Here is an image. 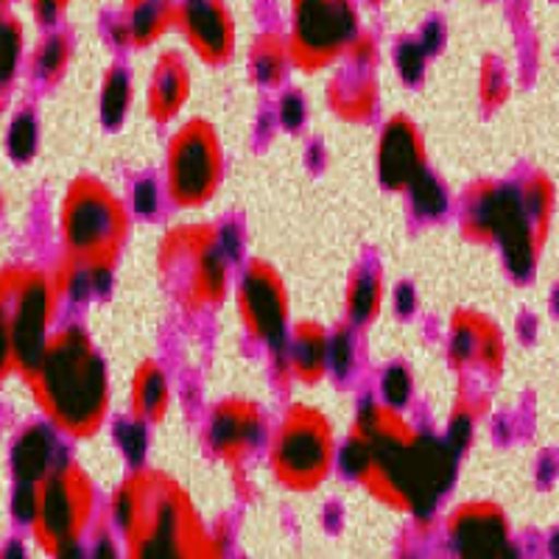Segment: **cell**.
I'll list each match as a JSON object with an SVG mask.
<instances>
[{
    "mask_svg": "<svg viewBox=\"0 0 559 559\" xmlns=\"http://www.w3.org/2000/svg\"><path fill=\"white\" fill-rule=\"evenodd\" d=\"M306 102H302V96L299 93H286V96L280 98V123H283V129H288V132H297L302 123H306Z\"/></svg>",
    "mask_w": 559,
    "mask_h": 559,
    "instance_id": "74e56055",
    "label": "cell"
},
{
    "mask_svg": "<svg viewBox=\"0 0 559 559\" xmlns=\"http://www.w3.org/2000/svg\"><path fill=\"white\" fill-rule=\"evenodd\" d=\"M503 336L498 324L476 311H459L451 322L448 358L456 369L481 367L489 376H498L503 367Z\"/></svg>",
    "mask_w": 559,
    "mask_h": 559,
    "instance_id": "e0dca14e",
    "label": "cell"
},
{
    "mask_svg": "<svg viewBox=\"0 0 559 559\" xmlns=\"http://www.w3.org/2000/svg\"><path fill=\"white\" fill-rule=\"evenodd\" d=\"M59 453L62 451H59L53 433L45 426H32L17 439L12 451L14 476L23 484L43 481L59 462H64V459H59Z\"/></svg>",
    "mask_w": 559,
    "mask_h": 559,
    "instance_id": "7402d4cb",
    "label": "cell"
},
{
    "mask_svg": "<svg viewBox=\"0 0 559 559\" xmlns=\"http://www.w3.org/2000/svg\"><path fill=\"white\" fill-rule=\"evenodd\" d=\"M171 406V386L168 376L157 361H143L132 378V417L146 426L163 423Z\"/></svg>",
    "mask_w": 559,
    "mask_h": 559,
    "instance_id": "603a6c76",
    "label": "cell"
},
{
    "mask_svg": "<svg viewBox=\"0 0 559 559\" xmlns=\"http://www.w3.org/2000/svg\"><path fill=\"white\" fill-rule=\"evenodd\" d=\"M9 361H12V328L7 324L3 308H0V376L7 372Z\"/></svg>",
    "mask_w": 559,
    "mask_h": 559,
    "instance_id": "7bdbcfd3",
    "label": "cell"
},
{
    "mask_svg": "<svg viewBox=\"0 0 559 559\" xmlns=\"http://www.w3.org/2000/svg\"><path fill=\"white\" fill-rule=\"evenodd\" d=\"M191 96V70L177 51H166L157 59L148 82V115L157 123L174 121Z\"/></svg>",
    "mask_w": 559,
    "mask_h": 559,
    "instance_id": "ac0fdd59",
    "label": "cell"
},
{
    "mask_svg": "<svg viewBox=\"0 0 559 559\" xmlns=\"http://www.w3.org/2000/svg\"><path fill=\"white\" fill-rule=\"evenodd\" d=\"M521 202L526 210L528 222H532L534 233L546 243L548 229L554 222V207H557V191H554V182L546 174H532L526 182L521 185Z\"/></svg>",
    "mask_w": 559,
    "mask_h": 559,
    "instance_id": "484cf974",
    "label": "cell"
},
{
    "mask_svg": "<svg viewBox=\"0 0 559 559\" xmlns=\"http://www.w3.org/2000/svg\"><path fill=\"white\" fill-rule=\"evenodd\" d=\"M129 236V213L123 202L96 177H79L62 204V238L70 261L90 269L96 294L112 283L115 263Z\"/></svg>",
    "mask_w": 559,
    "mask_h": 559,
    "instance_id": "277c9868",
    "label": "cell"
},
{
    "mask_svg": "<svg viewBox=\"0 0 559 559\" xmlns=\"http://www.w3.org/2000/svg\"><path fill=\"white\" fill-rule=\"evenodd\" d=\"M356 0H292L288 57L306 73H319L347 57L358 37Z\"/></svg>",
    "mask_w": 559,
    "mask_h": 559,
    "instance_id": "9c48e42d",
    "label": "cell"
},
{
    "mask_svg": "<svg viewBox=\"0 0 559 559\" xmlns=\"http://www.w3.org/2000/svg\"><path fill=\"white\" fill-rule=\"evenodd\" d=\"M462 233L476 243L501 249L509 277L526 283L540 261L543 241L534 233L521 202V188L503 182H476L464 197Z\"/></svg>",
    "mask_w": 559,
    "mask_h": 559,
    "instance_id": "5b68a950",
    "label": "cell"
},
{
    "mask_svg": "<svg viewBox=\"0 0 559 559\" xmlns=\"http://www.w3.org/2000/svg\"><path fill=\"white\" fill-rule=\"evenodd\" d=\"M132 107V73L127 64H112L102 82V123L118 129Z\"/></svg>",
    "mask_w": 559,
    "mask_h": 559,
    "instance_id": "4316f807",
    "label": "cell"
},
{
    "mask_svg": "<svg viewBox=\"0 0 559 559\" xmlns=\"http://www.w3.org/2000/svg\"><path fill=\"white\" fill-rule=\"evenodd\" d=\"M448 537L459 557H507L512 554L509 518L492 501H467L448 521Z\"/></svg>",
    "mask_w": 559,
    "mask_h": 559,
    "instance_id": "9a60e30c",
    "label": "cell"
},
{
    "mask_svg": "<svg viewBox=\"0 0 559 559\" xmlns=\"http://www.w3.org/2000/svg\"><path fill=\"white\" fill-rule=\"evenodd\" d=\"M174 17H177L174 0H123L115 37L121 45L148 48L166 37L168 28H174Z\"/></svg>",
    "mask_w": 559,
    "mask_h": 559,
    "instance_id": "d6986e66",
    "label": "cell"
},
{
    "mask_svg": "<svg viewBox=\"0 0 559 559\" xmlns=\"http://www.w3.org/2000/svg\"><path fill=\"white\" fill-rule=\"evenodd\" d=\"M347 317L353 324H369L383 308V277L378 269L361 266L347 283Z\"/></svg>",
    "mask_w": 559,
    "mask_h": 559,
    "instance_id": "d4e9b609",
    "label": "cell"
},
{
    "mask_svg": "<svg viewBox=\"0 0 559 559\" xmlns=\"http://www.w3.org/2000/svg\"><path fill=\"white\" fill-rule=\"evenodd\" d=\"M112 523L140 559L216 557L218 546L199 521L191 498L159 471H138L115 489Z\"/></svg>",
    "mask_w": 559,
    "mask_h": 559,
    "instance_id": "7a4b0ae2",
    "label": "cell"
},
{
    "mask_svg": "<svg viewBox=\"0 0 559 559\" xmlns=\"http://www.w3.org/2000/svg\"><path fill=\"white\" fill-rule=\"evenodd\" d=\"M34 378L45 414L59 431L76 439L98 433L109 412V376L96 342L82 328H64L48 342Z\"/></svg>",
    "mask_w": 559,
    "mask_h": 559,
    "instance_id": "3957f363",
    "label": "cell"
},
{
    "mask_svg": "<svg viewBox=\"0 0 559 559\" xmlns=\"http://www.w3.org/2000/svg\"><path fill=\"white\" fill-rule=\"evenodd\" d=\"M224 154L216 129L207 121H188L168 140L166 191L177 207H204L218 193Z\"/></svg>",
    "mask_w": 559,
    "mask_h": 559,
    "instance_id": "30bf717a",
    "label": "cell"
},
{
    "mask_svg": "<svg viewBox=\"0 0 559 559\" xmlns=\"http://www.w3.org/2000/svg\"><path fill=\"white\" fill-rule=\"evenodd\" d=\"M394 62H397L401 76L406 79L408 84L419 82V76H423V70H426V62H428L426 45L419 43V37L403 39V43L397 45V51H394Z\"/></svg>",
    "mask_w": 559,
    "mask_h": 559,
    "instance_id": "8d00e7d4",
    "label": "cell"
},
{
    "mask_svg": "<svg viewBox=\"0 0 559 559\" xmlns=\"http://www.w3.org/2000/svg\"><path fill=\"white\" fill-rule=\"evenodd\" d=\"M68 62H70V39L59 32L48 34V37L39 43V51H37L39 76L53 82V79L62 76Z\"/></svg>",
    "mask_w": 559,
    "mask_h": 559,
    "instance_id": "f546056e",
    "label": "cell"
},
{
    "mask_svg": "<svg viewBox=\"0 0 559 559\" xmlns=\"http://www.w3.org/2000/svg\"><path fill=\"white\" fill-rule=\"evenodd\" d=\"M328 104L338 118L349 123H364L376 112L378 84L369 76V68L353 64V73H342L328 84Z\"/></svg>",
    "mask_w": 559,
    "mask_h": 559,
    "instance_id": "ffe728a7",
    "label": "cell"
},
{
    "mask_svg": "<svg viewBox=\"0 0 559 559\" xmlns=\"http://www.w3.org/2000/svg\"><path fill=\"white\" fill-rule=\"evenodd\" d=\"M408 197H412L414 213L423 218H437L445 213L448 207V197L445 188L439 185V179L433 177L431 171H423L412 185L406 188Z\"/></svg>",
    "mask_w": 559,
    "mask_h": 559,
    "instance_id": "83f0119b",
    "label": "cell"
},
{
    "mask_svg": "<svg viewBox=\"0 0 559 559\" xmlns=\"http://www.w3.org/2000/svg\"><path fill=\"white\" fill-rule=\"evenodd\" d=\"M266 439V412L243 397L216 403L207 419L210 451L227 464H243Z\"/></svg>",
    "mask_w": 559,
    "mask_h": 559,
    "instance_id": "4fadbf2b",
    "label": "cell"
},
{
    "mask_svg": "<svg viewBox=\"0 0 559 559\" xmlns=\"http://www.w3.org/2000/svg\"><path fill=\"white\" fill-rule=\"evenodd\" d=\"M412 372H408L403 364H392V367H386V372H383V381H381V392H383V401H386V406L392 408H403L408 401H412Z\"/></svg>",
    "mask_w": 559,
    "mask_h": 559,
    "instance_id": "d590c367",
    "label": "cell"
},
{
    "mask_svg": "<svg viewBox=\"0 0 559 559\" xmlns=\"http://www.w3.org/2000/svg\"><path fill=\"white\" fill-rule=\"evenodd\" d=\"M238 313L247 331L272 353L288 349V292L277 269L263 261L249 263L238 286Z\"/></svg>",
    "mask_w": 559,
    "mask_h": 559,
    "instance_id": "8fae6325",
    "label": "cell"
},
{
    "mask_svg": "<svg viewBox=\"0 0 559 559\" xmlns=\"http://www.w3.org/2000/svg\"><path fill=\"white\" fill-rule=\"evenodd\" d=\"M328 344L331 333L319 322H299L288 338V372L299 383H319L328 376Z\"/></svg>",
    "mask_w": 559,
    "mask_h": 559,
    "instance_id": "44dd1931",
    "label": "cell"
},
{
    "mask_svg": "<svg viewBox=\"0 0 559 559\" xmlns=\"http://www.w3.org/2000/svg\"><path fill=\"white\" fill-rule=\"evenodd\" d=\"M509 98V73L496 57H489L481 68V104L487 109L501 107Z\"/></svg>",
    "mask_w": 559,
    "mask_h": 559,
    "instance_id": "e575fe53",
    "label": "cell"
},
{
    "mask_svg": "<svg viewBox=\"0 0 559 559\" xmlns=\"http://www.w3.org/2000/svg\"><path fill=\"white\" fill-rule=\"evenodd\" d=\"M7 146L17 163H26V159L34 157V152H37V118L32 112H23L14 118Z\"/></svg>",
    "mask_w": 559,
    "mask_h": 559,
    "instance_id": "d6a6232c",
    "label": "cell"
},
{
    "mask_svg": "<svg viewBox=\"0 0 559 559\" xmlns=\"http://www.w3.org/2000/svg\"><path fill=\"white\" fill-rule=\"evenodd\" d=\"M394 311L401 313L403 319L417 311V292H414V286H408V283L397 286V292H394Z\"/></svg>",
    "mask_w": 559,
    "mask_h": 559,
    "instance_id": "b9f144b4",
    "label": "cell"
},
{
    "mask_svg": "<svg viewBox=\"0 0 559 559\" xmlns=\"http://www.w3.org/2000/svg\"><path fill=\"white\" fill-rule=\"evenodd\" d=\"M229 258L216 227H177L163 238L159 266L193 311L218 308L229 292Z\"/></svg>",
    "mask_w": 559,
    "mask_h": 559,
    "instance_id": "8992f818",
    "label": "cell"
},
{
    "mask_svg": "<svg viewBox=\"0 0 559 559\" xmlns=\"http://www.w3.org/2000/svg\"><path fill=\"white\" fill-rule=\"evenodd\" d=\"M423 171H428L423 134L414 127L412 118L394 115L378 140V179L389 191H406Z\"/></svg>",
    "mask_w": 559,
    "mask_h": 559,
    "instance_id": "2e32d148",
    "label": "cell"
},
{
    "mask_svg": "<svg viewBox=\"0 0 559 559\" xmlns=\"http://www.w3.org/2000/svg\"><path fill=\"white\" fill-rule=\"evenodd\" d=\"M32 3H34V14H37L39 23L51 26V23H57L59 14L64 12V7H68L70 0H32Z\"/></svg>",
    "mask_w": 559,
    "mask_h": 559,
    "instance_id": "60d3db41",
    "label": "cell"
},
{
    "mask_svg": "<svg viewBox=\"0 0 559 559\" xmlns=\"http://www.w3.org/2000/svg\"><path fill=\"white\" fill-rule=\"evenodd\" d=\"M272 473L294 492H311L328 478L336 462L331 419L311 406H292L272 439Z\"/></svg>",
    "mask_w": 559,
    "mask_h": 559,
    "instance_id": "52a82bcc",
    "label": "cell"
},
{
    "mask_svg": "<svg viewBox=\"0 0 559 559\" xmlns=\"http://www.w3.org/2000/svg\"><path fill=\"white\" fill-rule=\"evenodd\" d=\"M132 202H134V213H140V216H154L157 213V185H154V179H143V182H138V188H134L132 193Z\"/></svg>",
    "mask_w": 559,
    "mask_h": 559,
    "instance_id": "ab89813d",
    "label": "cell"
},
{
    "mask_svg": "<svg viewBox=\"0 0 559 559\" xmlns=\"http://www.w3.org/2000/svg\"><path fill=\"white\" fill-rule=\"evenodd\" d=\"M53 317V292L43 274H28L17 292L12 317V358L28 376H34L48 349V324Z\"/></svg>",
    "mask_w": 559,
    "mask_h": 559,
    "instance_id": "7c38bea8",
    "label": "cell"
},
{
    "mask_svg": "<svg viewBox=\"0 0 559 559\" xmlns=\"http://www.w3.org/2000/svg\"><path fill=\"white\" fill-rule=\"evenodd\" d=\"M174 28L204 64H227L236 51V23L224 0H179Z\"/></svg>",
    "mask_w": 559,
    "mask_h": 559,
    "instance_id": "5bb4252c",
    "label": "cell"
},
{
    "mask_svg": "<svg viewBox=\"0 0 559 559\" xmlns=\"http://www.w3.org/2000/svg\"><path fill=\"white\" fill-rule=\"evenodd\" d=\"M96 509V489L87 473L73 462H59L37 489V534L53 554H79V540L87 532Z\"/></svg>",
    "mask_w": 559,
    "mask_h": 559,
    "instance_id": "ba28073f",
    "label": "cell"
},
{
    "mask_svg": "<svg viewBox=\"0 0 559 559\" xmlns=\"http://www.w3.org/2000/svg\"><path fill=\"white\" fill-rule=\"evenodd\" d=\"M367 3H372V7H378V3H381V0H367Z\"/></svg>",
    "mask_w": 559,
    "mask_h": 559,
    "instance_id": "ee69618b",
    "label": "cell"
},
{
    "mask_svg": "<svg viewBox=\"0 0 559 559\" xmlns=\"http://www.w3.org/2000/svg\"><path fill=\"white\" fill-rule=\"evenodd\" d=\"M476 419H478V406H473L471 401H462L456 406V412L451 414V423H448V445L456 456H462L473 442V433H476Z\"/></svg>",
    "mask_w": 559,
    "mask_h": 559,
    "instance_id": "4dcf8cb0",
    "label": "cell"
},
{
    "mask_svg": "<svg viewBox=\"0 0 559 559\" xmlns=\"http://www.w3.org/2000/svg\"><path fill=\"white\" fill-rule=\"evenodd\" d=\"M20 51H23V28L17 20L3 17L0 20V84L12 79L20 62Z\"/></svg>",
    "mask_w": 559,
    "mask_h": 559,
    "instance_id": "836d02e7",
    "label": "cell"
},
{
    "mask_svg": "<svg viewBox=\"0 0 559 559\" xmlns=\"http://www.w3.org/2000/svg\"><path fill=\"white\" fill-rule=\"evenodd\" d=\"M146 433H148V426L146 423H140L138 417L121 419V423H118V428H115V442L121 445L123 456H127L132 464H140L143 459H146V453H148Z\"/></svg>",
    "mask_w": 559,
    "mask_h": 559,
    "instance_id": "1f68e13d",
    "label": "cell"
},
{
    "mask_svg": "<svg viewBox=\"0 0 559 559\" xmlns=\"http://www.w3.org/2000/svg\"><path fill=\"white\" fill-rule=\"evenodd\" d=\"M292 57H288V43L280 34H261L254 39L252 51H249V76L261 87H277L286 76Z\"/></svg>",
    "mask_w": 559,
    "mask_h": 559,
    "instance_id": "cb8c5ba5",
    "label": "cell"
},
{
    "mask_svg": "<svg viewBox=\"0 0 559 559\" xmlns=\"http://www.w3.org/2000/svg\"><path fill=\"white\" fill-rule=\"evenodd\" d=\"M356 369V336L349 324H338L331 333V344H328V372L336 378L353 376Z\"/></svg>",
    "mask_w": 559,
    "mask_h": 559,
    "instance_id": "f1b7e54d",
    "label": "cell"
},
{
    "mask_svg": "<svg viewBox=\"0 0 559 559\" xmlns=\"http://www.w3.org/2000/svg\"><path fill=\"white\" fill-rule=\"evenodd\" d=\"M12 509L20 521H34V515H37V484L17 481V487H14Z\"/></svg>",
    "mask_w": 559,
    "mask_h": 559,
    "instance_id": "f35d334b",
    "label": "cell"
},
{
    "mask_svg": "<svg viewBox=\"0 0 559 559\" xmlns=\"http://www.w3.org/2000/svg\"><path fill=\"white\" fill-rule=\"evenodd\" d=\"M344 473L381 503L414 518H428L456 476V453L448 442L417 433L397 408L364 403L342 453Z\"/></svg>",
    "mask_w": 559,
    "mask_h": 559,
    "instance_id": "6da1fadb",
    "label": "cell"
}]
</instances>
